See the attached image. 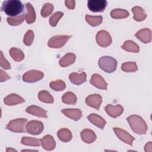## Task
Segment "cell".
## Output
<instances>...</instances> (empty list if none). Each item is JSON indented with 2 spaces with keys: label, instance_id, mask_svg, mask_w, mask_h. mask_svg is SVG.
<instances>
[{
  "label": "cell",
  "instance_id": "obj_1",
  "mask_svg": "<svg viewBox=\"0 0 152 152\" xmlns=\"http://www.w3.org/2000/svg\"><path fill=\"white\" fill-rule=\"evenodd\" d=\"M1 11L11 17H16L24 11V5L18 0L5 1L2 3Z\"/></svg>",
  "mask_w": 152,
  "mask_h": 152
},
{
  "label": "cell",
  "instance_id": "obj_2",
  "mask_svg": "<svg viewBox=\"0 0 152 152\" xmlns=\"http://www.w3.org/2000/svg\"><path fill=\"white\" fill-rule=\"evenodd\" d=\"M132 131L138 135H144L148 130V126L145 121L137 115H132L126 118Z\"/></svg>",
  "mask_w": 152,
  "mask_h": 152
},
{
  "label": "cell",
  "instance_id": "obj_3",
  "mask_svg": "<svg viewBox=\"0 0 152 152\" xmlns=\"http://www.w3.org/2000/svg\"><path fill=\"white\" fill-rule=\"evenodd\" d=\"M117 64L116 60L109 56H103L98 61L99 68L107 73H112L115 71Z\"/></svg>",
  "mask_w": 152,
  "mask_h": 152
},
{
  "label": "cell",
  "instance_id": "obj_4",
  "mask_svg": "<svg viewBox=\"0 0 152 152\" xmlns=\"http://www.w3.org/2000/svg\"><path fill=\"white\" fill-rule=\"evenodd\" d=\"M27 119L26 118H17L8 122L6 128L14 132H25V125L27 124Z\"/></svg>",
  "mask_w": 152,
  "mask_h": 152
},
{
  "label": "cell",
  "instance_id": "obj_5",
  "mask_svg": "<svg viewBox=\"0 0 152 152\" xmlns=\"http://www.w3.org/2000/svg\"><path fill=\"white\" fill-rule=\"evenodd\" d=\"M72 37L71 35H57L51 37L48 42V46L50 48L58 49L63 47L68 40Z\"/></svg>",
  "mask_w": 152,
  "mask_h": 152
},
{
  "label": "cell",
  "instance_id": "obj_6",
  "mask_svg": "<svg viewBox=\"0 0 152 152\" xmlns=\"http://www.w3.org/2000/svg\"><path fill=\"white\" fill-rule=\"evenodd\" d=\"M96 40L97 45L102 48H106L112 43V39L110 33L106 30H100L96 36Z\"/></svg>",
  "mask_w": 152,
  "mask_h": 152
},
{
  "label": "cell",
  "instance_id": "obj_7",
  "mask_svg": "<svg viewBox=\"0 0 152 152\" xmlns=\"http://www.w3.org/2000/svg\"><path fill=\"white\" fill-rule=\"evenodd\" d=\"M44 77V74L38 70L31 69L25 72L23 77L22 80L23 81L28 83H33L42 80Z\"/></svg>",
  "mask_w": 152,
  "mask_h": 152
},
{
  "label": "cell",
  "instance_id": "obj_8",
  "mask_svg": "<svg viewBox=\"0 0 152 152\" xmlns=\"http://www.w3.org/2000/svg\"><path fill=\"white\" fill-rule=\"evenodd\" d=\"M26 129L28 134L37 135L43 132L44 129V125L41 121L32 120L26 124Z\"/></svg>",
  "mask_w": 152,
  "mask_h": 152
},
{
  "label": "cell",
  "instance_id": "obj_9",
  "mask_svg": "<svg viewBox=\"0 0 152 152\" xmlns=\"http://www.w3.org/2000/svg\"><path fill=\"white\" fill-rule=\"evenodd\" d=\"M107 5V2L106 0H88L87 2L88 8L94 12L104 11Z\"/></svg>",
  "mask_w": 152,
  "mask_h": 152
},
{
  "label": "cell",
  "instance_id": "obj_10",
  "mask_svg": "<svg viewBox=\"0 0 152 152\" xmlns=\"http://www.w3.org/2000/svg\"><path fill=\"white\" fill-rule=\"evenodd\" d=\"M113 130L119 140L127 144H129L130 145H132V142L135 140V138L130 134H129L127 131L120 128L116 127L113 128Z\"/></svg>",
  "mask_w": 152,
  "mask_h": 152
},
{
  "label": "cell",
  "instance_id": "obj_11",
  "mask_svg": "<svg viewBox=\"0 0 152 152\" xmlns=\"http://www.w3.org/2000/svg\"><path fill=\"white\" fill-rule=\"evenodd\" d=\"M87 106L99 110L102 102V97L99 94H93L88 96L85 100Z\"/></svg>",
  "mask_w": 152,
  "mask_h": 152
},
{
  "label": "cell",
  "instance_id": "obj_12",
  "mask_svg": "<svg viewBox=\"0 0 152 152\" xmlns=\"http://www.w3.org/2000/svg\"><path fill=\"white\" fill-rule=\"evenodd\" d=\"M90 83L94 87L100 90H107V83L99 74H93L90 80Z\"/></svg>",
  "mask_w": 152,
  "mask_h": 152
},
{
  "label": "cell",
  "instance_id": "obj_13",
  "mask_svg": "<svg viewBox=\"0 0 152 152\" xmlns=\"http://www.w3.org/2000/svg\"><path fill=\"white\" fill-rule=\"evenodd\" d=\"M104 110L109 116L113 118H116L122 114L124 109L123 106L121 104L113 106L109 104L106 106V107H104Z\"/></svg>",
  "mask_w": 152,
  "mask_h": 152
},
{
  "label": "cell",
  "instance_id": "obj_14",
  "mask_svg": "<svg viewBox=\"0 0 152 152\" xmlns=\"http://www.w3.org/2000/svg\"><path fill=\"white\" fill-rule=\"evenodd\" d=\"M135 36L144 43H148L151 41V30L148 28H144L138 31Z\"/></svg>",
  "mask_w": 152,
  "mask_h": 152
},
{
  "label": "cell",
  "instance_id": "obj_15",
  "mask_svg": "<svg viewBox=\"0 0 152 152\" xmlns=\"http://www.w3.org/2000/svg\"><path fill=\"white\" fill-rule=\"evenodd\" d=\"M26 112L30 115H32L37 117L43 118H48L47 111L44 109L36 105H31L27 107L26 109Z\"/></svg>",
  "mask_w": 152,
  "mask_h": 152
},
{
  "label": "cell",
  "instance_id": "obj_16",
  "mask_svg": "<svg viewBox=\"0 0 152 152\" xmlns=\"http://www.w3.org/2000/svg\"><path fill=\"white\" fill-rule=\"evenodd\" d=\"M61 112L66 117L77 121L83 116L82 111L79 109H64L61 110Z\"/></svg>",
  "mask_w": 152,
  "mask_h": 152
},
{
  "label": "cell",
  "instance_id": "obj_17",
  "mask_svg": "<svg viewBox=\"0 0 152 152\" xmlns=\"http://www.w3.org/2000/svg\"><path fill=\"white\" fill-rule=\"evenodd\" d=\"M88 120L94 126L101 129H103L106 124V121L100 115L96 113H91L87 116Z\"/></svg>",
  "mask_w": 152,
  "mask_h": 152
},
{
  "label": "cell",
  "instance_id": "obj_18",
  "mask_svg": "<svg viewBox=\"0 0 152 152\" xmlns=\"http://www.w3.org/2000/svg\"><path fill=\"white\" fill-rule=\"evenodd\" d=\"M42 147L47 150H53L56 147V142L53 137L50 135H46L40 139Z\"/></svg>",
  "mask_w": 152,
  "mask_h": 152
},
{
  "label": "cell",
  "instance_id": "obj_19",
  "mask_svg": "<svg viewBox=\"0 0 152 152\" xmlns=\"http://www.w3.org/2000/svg\"><path fill=\"white\" fill-rule=\"evenodd\" d=\"M25 100L17 94H10L4 99V103L7 106H14L23 103Z\"/></svg>",
  "mask_w": 152,
  "mask_h": 152
},
{
  "label": "cell",
  "instance_id": "obj_20",
  "mask_svg": "<svg viewBox=\"0 0 152 152\" xmlns=\"http://www.w3.org/2000/svg\"><path fill=\"white\" fill-rule=\"evenodd\" d=\"M81 140L87 144L93 143L97 138L95 132L90 129H84L80 133Z\"/></svg>",
  "mask_w": 152,
  "mask_h": 152
},
{
  "label": "cell",
  "instance_id": "obj_21",
  "mask_svg": "<svg viewBox=\"0 0 152 152\" xmlns=\"http://www.w3.org/2000/svg\"><path fill=\"white\" fill-rule=\"evenodd\" d=\"M70 82L75 85H80L87 81V74L85 72H82L80 74L72 72L69 75Z\"/></svg>",
  "mask_w": 152,
  "mask_h": 152
},
{
  "label": "cell",
  "instance_id": "obj_22",
  "mask_svg": "<svg viewBox=\"0 0 152 152\" xmlns=\"http://www.w3.org/2000/svg\"><path fill=\"white\" fill-rule=\"evenodd\" d=\"M26 14H25V19L27 24L33 23L36 19V15L35 10L30 2H27L26 4Z\"/></svg>",
  "mask_w": 152,
  "mask_h": 152
},
{
  "label": "cell",
  "instance_id": "obj_23",
  "mask_svg": "<svg viewBox=\"0 0 152 152\" xmlns=\"http://www.w3.org/2000/svg\"><path fill=\"white\" fill-rule=\"evenodd\" d=\"M76 56L74 53H68L65 54L59 61V65L61 67H67L74 63Z\"/></svg>",
  "mask_w": 152,
  "mask_h": 152
},
{
  "label": "cell",
  "instance_id": "obj_24",
  "mask_svg": "<svg viewBox=\"0 0 152 152\" xmlns=\"http://www.w3.org/2000/svg\"><path fill=\"white\" fill-rule=\"evenodd\" d=\"M133 14H134V19L137 21H144L146 17L147 14L145 12L144 9H142L141 7L135 6L131 10Z\"/></svg>",
  "mask_w": 152,
  "mask_h": 152
},
{
  "label": "cell",
  "instance_id": "obj_25",
  "mask_svg": "<svg viewBox=\"0 0 152 152\" xmlns=\"http://www.w3.org/2000/svg\"><path fill=\"white\" fill-rule=\"evenodd\" d=\"M121 48L129 52L137 53L140 52L139 46L135 42L131 40H126L124 43L121 46Z\"/></svg>",
  "mask_w": 152,
  "mask_h": 152
},
{
  "label": "cell",
  "instance_id": "obj_26",
  "mask_svg": "<svg viewBox=\"0 0 152 152\" xmlns=\"http://www.w3.org/2000/svg\"><path fill=\"white\" fill-rule=\"evenodd\" d=\"M57 135L59 140L64 142H69L72 138V135L71 131L65 128L60 129L57 132Z\"/></svg>",
  "mask_w": 152,
  "mask_h": 152
},
{
  "label": "cell",
  "instance_id": "obj_27",
  "mask_svg": "<svg viewBox=\"0 0 152 152\" xmlns=\"http://www.w3.org/2000/svg\"><path fill=\"white\" fill-rule=\"evenodd\" d=\"M9 53L12 59L15 62H21L24 58L23 52L17 48H11L9 50Z\"/></svg>",
  "mask_w": 152,
  "mask_h": 152
},
{
  "label": "cell",
  "instance_id": "obj_28",
  "mask_svg": "<svg viewBox=\"0 0 152 152\" xmlns=\"http://www.w3.org/2000/svg\"><path fill=\"white\" fill-rule=\"evenodd\" d=\"M129 13L124 9L116 8L111 11L110 16L113 19H122L129 17Z\"/></svg>",
  "mask_w": 152,
  "mask_h": 152
},
{
  "label": "cell",
  "instance_id": "obj_29",
  "mask_svg": "<svg viewBox=\"0 0 152 152\" xmlns=\"http://www.w3.org/2000/svg\"><path fill=\"white\" fill-rule=\"evenodd\" d=\"M77 101L76 95L71 91H68L63 94L62 96V102L66 104L74 105Z\"/></svg>",
  "mask_w": 152,
  "mask_h": 152
},
{
  "label": "cell",
  "instance_id": "obj_30",
  "mask_svg": "<svg viewBox=\"0 0 152 152\" xmlns=\"http://www.w3.org/2000/svg\"><path fill=\"white\" fill-rule=\"evenodd\" d=\"M85 19L87 23L93 27H96L100 25L103 21V17L102 15L93 16L86 14L85 16Z\"/></svg>",
  "mask_w": 152,
  "mask_h": 152
},
{
  "label": "cell",
  "instance_id": "obj_31",
  "mask_svg": "<svg viewBox=\"0 0 152 152\" xmlns=\"http://www.w3.org/2000/svg\"><path fill=\"white\" fill-rule=\"evenodd\" d=\"M21 143L25 145L28 146H34V147H39L41 145L40 140L33 137H23L21 138Z\"/></svg>",
  "mask_w": 152,
  "mask_h": 152
},
{
  "label": "cell",
  "instance_id": "obj_32",
  "mask_svg": "<svg viewBox=\"0 0 152 152\" xmlns=\"http://www.w3.org/2000/svg\"><path fill=\"white\" fill-rule=\"evenodd\" d=\"M39 100L45 103H53L54 102L53 97L46 90H42L38 93Z\"/></svg>",
  "mask_w": 152,
  "mask_h": 152
},
{
  "label": "cell",
  "instance_id": "obj_33",
  "mask_svg": "<svg viewBox=\"0 0 152 152\" xmlns=\"http://www.w3.org/2000/svg\"><path fill=\"white\" fill-rule=\"evenodd\" d=\"M49 86L51 89L56 91H61L65 89V83L61 80H58L51 81L49 84Z\"/></svg>",
  "mask_w": 152,
  "mask_h": 152
},
{
  "label": "cell",
  "instance_id": "obj_34",
  "mask_svg": "<svg viewBox=\"0 0 152 152\" xmlns=\"http://www.w3.org/2000/svg\"><path fill=\"white\" fill-rule=\"evenodd\" d=\"M121 69L126 72H134L138 70V66L135 62H126L122 64Z\"/></svg>",
  "mask_w": 152,
  "mask_h": 152
},
{
  "label": "cell",
  "instance_id": "obj_35",
  "mask_svg": "<svg viewBox=\"0 0 152 152\" xmlns=\"http://www.w3.org/2000/svg\"><path fill=\"white\" fill-rule=\"evenodd\" d=\"M24 20H26L24 14H21L20 15L13 17H8L7 18V21L8 24L12 26H17L20 25L23 23Z\"/></svg>",
  "mask_w": 152,
  "mask_h": 152
},
{
  "label": "cell",
  "instance_id": "obj_36",
  "mask_svg": "<svg viewBox=\"0 0 152 152\" xmlns=\"http://www.w3.org/2000/svg\"><path fill=\"white\" fill-rule=\"evenodd\" d=\"M53 9H54L53 5L51 3L47 2V3L44 4V5H43V7L42 8L41 11H40L41 16L44 18L48 17L53 12Z\"/></svg>",
  "mask_w": 152,
  "mask_h": 152
},
{
  "label": "cell",
  "instance_id": "obj_37",
  "mask_svg": "<svg viewBox=\"0 0 152 152\" xmlns=\"http://www.w3.org/2000/svg\"><path fill=\"white\" fill-rule=\"evenodd\" d=\"M64 13L61 11H57L53 13L49 18V24L52 27L56 26L60 19L63 17Z\"/></svg>",
  "mask_w": 152,
  "mask_h": 152
},
{
  "label": "cell",
  "instance_id": "obj_38",
  "mask_svg": "<svg viewBox=\"0 0 152 152\" xmlns=\"http://www.w3.org/2000/svg\"><path fill=\"white\" fill-rule=\"evenodd\" d=\"M34 38V34L33 31L28 30L25 34L23 38V43L27 46H30L32 45Z\"/></svg>",
  "mask_w": 152,
  "mask_h": 152
},
{
  "label": "cell",
  "instance_id": "obj_39",
  "mask_svg": "<svg viewBox=\"0 0 152 152\" xmlns=\"http://www.w3.org/2000/svg\"><path fill=\"white\" fill-rule=\"evenodd\" d=\"M0 65L1 68L5 70L10 69H11V65L9 63V62L6 59V58L4 57L3 53L2 51H1V56H0Z\"/></svg>",
  "mask_w": 152,
  "mask_h": 152
},
{
  "label": "cell",
  "instance_id": "obj_40",
  "mask_svg": "<svg viewBox=\"0 0 152 152\" xmlns=\"http://www.w3.org/2000/svg\"><path fill=\"white\" fill-rule=\"evenodd\" d=\"M10 78L11 77L5 71H4L2 69H0V81L1 83L6 81L7 80H10Z\"/></svg>",
  "mask_w": 152,
  "mask_h": 152
},
{
  "label": "cell",
  "instance_id": "obj_41",
  "mask_svg": "<svg viewBox=\"0 0 152 152\" xmlns=\"http://www.w3.org/2000/svg\"><path fill=\"white\" fill-rule=\"evenodd\" d=\"M65 5L68 9L74 10L75 6V1L74 0H66L65 1Z\"/></svg>",
  "mask_w": 152,
  "mask_h": 152
},
{
  "label": "cell",
  "instance_id": "obj_42",
  "mask_svg": "<svg viewBox=\"0 0 152 152\" xmlns=\"http://www.w3.org/2000/svg\"><path fill=\"white\" fill-rule=\"evenodd\" d=\"M144 150L146 152H151L152 151V142L151 141L148 142L145 147H144Z\"/></svg>",
  "mask_w": 152,
  "mask_h": 152
},
{
  "label": "cell",
  "instance_id": "obj_43",
  "mask_svg": "<svg viewBox=\"0 0 152 152\" xmlns=\"http://www.w3.org/2000/svg\"><path fill=\"white\" fill-rule=\"evenodd\" d=\"M6 151L8 152V151H17L16 150L14 149V148H7L6 149Z\"/></svg>",
  "mask_w": 152,
  "mask_h": 152
},
{
  "label": "cell",
  "instance_id": "obj_44",
  "mask_svg": "<svg viewBox=\"0 0 152 152\" xmlns=\"http://www.w3.org/2000/svg\"><path fill=\"white\" fill-rule=\"evenodd\" d=\"M37 151V150H23L21 151Z\"/></svg>",
  "mask_w": 152,
  "mask_h": 152
}]
</instances>
